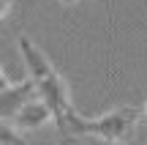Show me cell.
<instances>
[{
  "mask_svg": "<svg viewBox=\"0 0 147 145\" xmlns=\"http://www.w3.org/2000/svg\"><path fill=\"white\" fill-rule=\"evenodd\" d=\"M52 118L49 115V107L41 101V99H27L25 104H22L19 110H16V115H14V123L19 126V129H38V126H44L47 120Z\"/></svg>",
  "mask_w": 147,
  "mask_h": 145,
  "instance_id": "4",
  "label": "cell"
},
{
  "mask_svg": "<svg viewBox=\"0 0 147 145\" xmlns=\"http://www.w3.org/2000/svg\"><path fill=\"white\" fill-rule=\"evenodd\" d=\"M33 80H25L19 82V85H8L0 91V118H14L16 110L22 107V104L27 101V99H33Z\"/></svg>",
  "mask_w": 147,
  "mask_h": 145,
  "instance_id": "3",
  "label": "cell"
},
{
  "mask_svg": "<svg viewBox=\"0 0 147 145\" xmlns=\"http://www.w3.org/2000/svg\"><path fill=\"white\" fill-rule=\"evenodd\" d=\"M104 145H117V142H104Z\"/></svg>",
  "mask_w": 147,
  "mask_h": 145,
  "instance_id": "11",
  "label": "cell"
},
{
  "mask_svg": "<svg viewBox=\"0 0 147 145\" xmlns=\"http://www.w3.org/2000/svg\"><path fill=\"white\" fill-rule=\"evenodd\" d=\"M136 123H142V126H147V104L142 110H139V118H136Z\"/></svg>",
  "mask_w": 147,
  "mask_h": 145,
  "instance_id": "6",
  "label": "cell"
},
{
  "mask_svg": "<svg viewBox=\"0 0 147 145\" xmlns=\"http://www.w3.org/2000/svg\"><path fill=\"white\" fill-rule=\"evenodd\" d=\"M60 3H63V5H74L76 0H60Z\"/></svg>",
  "mask_w": 147,
  "mask_h": 145,
  "instance_id": "9",
  "label": "cell"
},
{
  "mask_svg": "<svg viewBox=\"0 0 147 145\" xmlns=\"http://www.w3.org/2000/svg\"><path fill=\"white\" fill-rule=\"evenodd\" d=\"M136 118H139V110H134V107L112 110V112L101 115V118H95V120H87V118H82V115L76 112L68 120L63 137L65 140H71V137H101L104 142H117L134 129Z\"/></svg>",
  "mask_w": 147,
  "mask_h": 145,
  "instance_id": "2",
  "label": "cell"
},
{
  "mask_svg": "<svg viewBox=\"0 0 147 145\" xmlns=\"http://www.w3.org/2000/svg\"><path fill=\"white\" fill-rule=\"evenodd\" d=\"M0 145H27V142L22 140V134L11 123H5V120L0 118Z\"/></svg>",
  "mask_w": 147,
  "mask_h": 145,
  "instance_id": "5",
  "label": "cell"
},
{
  "mask_svg": "<svg viewBox=\"0 0 147 145\" xmlns=\"http://www.w3.org/2000/svg\"><path fill=\"white\" fill-rule=\"evenodd\" d=\"M19 52H22V58H25V63H27L33 88L41 93V101L49 107L52 120L60 126V131L65 134L68 120L76 115V110L71 107V99H68V91H65V82L60 80V74L55 71V66L47 60V55H44L27 36H19Z\"/></svg>",
  "mask_w": 147,
  "mask_h": 145,
  "instance_id": "1",
  "label": "cell"
},
{
  "mask_svg": "<svg viewBox=\"0 0 147 145\" xmlns=\"http://www.w3.org/2000/svg\"><path fill=\"white\" fill-rule=\"evenodd\" d=\"M3 88H8V77L3 74V69H0V91H3Z\"/></svg>",
  "mask_w": 147,
  "mask_h": 145,
  "instance_id": "8",
  "label": "cell"
},
{
  "mask_svg": "<svg viewBox=\"0 0 147 145\" xmlns=\"http://www.w3.org/2000/svg\"><path fill=\"white\" fill-rule=\"evenodd\" d=\"M8 8H11V0H0V16L8 14Z\"/></svg>",
  "mask_w": 147,
  "mask_h": 145,
  "instance_id": "7",
  "label": "cell"
},
{
  "mask_svg": "<svg viewBox=\"0 0 147 145\" xmlns=\"http://www.w3.org/2000/svg\"><path fill=\"white\" fill-rule=\"evenodd\" d=\"M60 145H71V140H63V142H60Z\"/></svg>",
  "mask_w": 147,
  "mask_h": 145,
  "instance_id": "10",
  "label": "cell"
}]
</instances>
